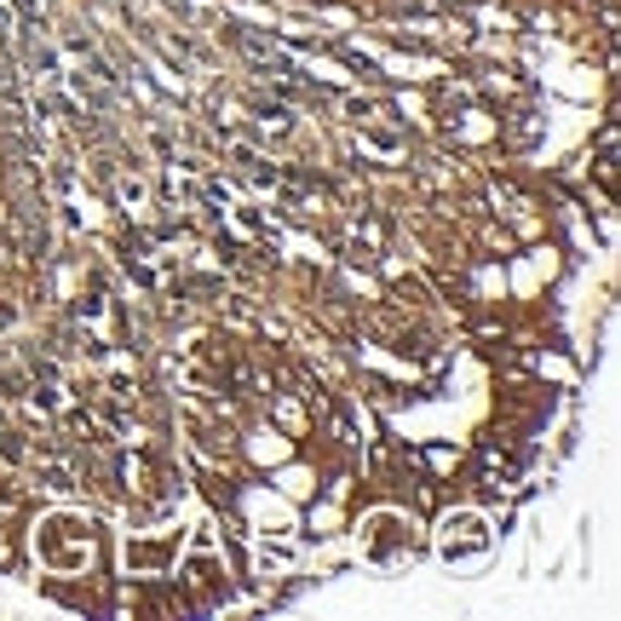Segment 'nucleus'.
I'll return each mask as SVG.
<instances>
[{"label":"nucleus","mask_w":621,"mask_h":621,"mask_svg":"<svg viewBox=\"0 0 621 621\" xmlns=\"http://www.w3.org/2000/svg\"><path fill=\"white\" fill-rule=\"evenodd\" d=\"M29 547L41 558L47 575H70V581H87L98 570V524L75 507H58V512H41L29 530Z\"/></svg>","instance_id":"f257e3e1"},{"label":"nucleus","mask_w":621,"mask_h":621,"mask_svg":"<svg viewBox=\"0 0 621 621\" xmlns=\"http://www.w3.org/2000/svg\"><path fill=\"white\" fill-rule=\"evenodd\" d=\"M351 530H357V558H363V564L397 570L403 558L420 552V524L403 507H374V512H363V524H351Z\"/></svg>","instance_id":"f03ea898"},{"label":"nucleus","mask_w":621,"mask_h":621,"mask_svg":"<svg viewBox=\"0 0 621 621\" xmlns=\"http://www.w3.org/2000/svg\"><path fill=\"white\" fill-rule=\"evenodd\" d=\"M432 547H437L444 564H477V558L495 552V530L477 507H449L432 530Z\"/></svg>","instance_id":"7ed1b4c3"},{"label":"nucleus","mask_w":621,"mask_h":621,"mask_svg":"<svg viewBox=\"0 0 621 621\" xmlns=\"http://www.w3.org/2000/svg\"><path fill=\"white\" fill-rule=\"evenodd\" d=\"M178 581L190 593V610H213L225 605V587H231V570H225V552H213V535H196L190 552L178 547Z\"/></svg>","instance_id":"20e7f679"},{"label":"nucleus","mask_w":621,"mask_h":621,"mask_svg":"<svg viewBox=\"0 0 621 621\" xmlns=\"http://www.w3.org/2000/svg\"><path fill=\"white\" fill-rule=\"evenodd\" d=\"M236 512H243V524L253 535H294L299 530V507L283 500L271 484H243L236 489Z\"/></svg>","instance_id":"39448f33"},{"label":"nucleus","mask_w":621,"mask_h":621,"mask_svg":"<svg viewBox=\"0 0 621 621\" xmlns=\"http://www.w3.org/2000/svg\"><path fill=\"white\" fill-rule=\"evenodd\" d=\"M178 541L173 530H133L127 541H122V564H127V575H138V581H162L167 570H173V558H178Z\"/></svg>","instance_id":"423d86ee"},{"label":"nucleus","mask_w":621,"mask_h":621,"mask_svg":"<svg viewBox=\"0 0 621 621\" xmlns=\"http://www.w3.org/2000/svg\"><path fill=\"white\" fill-rule=\"evenodd\" d=\"M236 455L248 460V467L265 477L271 467H283L288 455H299V437H288L283 426H271V420H259V426H248V432H236Z\"/></svg>","instance_id":"0eeeda50"},{"label":"nucleus","mask_w":621,"mask_h":621,"mask_svg":"<svg viewBox=\"0 0 621 621\" xmlns=\"http://www.w3.org/2000/svg\"><path fill=\"white\" fill-rule=\"evenodd\" d=\"M265 484H271L276 495H283V500H294V507H306V500H311L316 489H323V472H316L311 460L288 455L283 467H271V472H265Z\"/></svg>","instance_id":"6e6552de"},{"label":"nucleus","mask_w":621,"mask_h":621,"mask_svg":"<svg viewBox=\"0 0 621 621\" xmlns=\"http://www.w3.org/2000/svg\"><path fill=\"white\" fill-rule=\"evenodd\" d=\"M299 524H306L316 541H334V535H346V530H351V518H346V500H334V495L316 489L306 507H299Z\"/></svg>","instance_id":"1a4fd4ad"},{"label":"nucleus","mask_w":621,"mask_h":621,"mask_svg":"<svg viewBox=\"0 0 621 621\" xmlns=\"http://www.w3.org/2000/svg\"><path fill=\"white\" fill-rule=\"evenodd\" d=\"M489 138H500V115H489V110H460L455 145H489Z\"/></svg>","instance_id":"9d476101"},{"label":"nucleus","mask_w":621,"mask_h":621,"mask_svg":"<svg viewBox=\"0 0 621 621\" xmlns=\"http://www.w3.org/2000/svg\"><path fill=\"white\" fill-rule=\"evenodd\" d=\"M472 294H477V306H500V299H507V265H500V259H484L477 276H472Z\"/></svg>","instance_id":"9b49d317"},{"label":"nucleus","mask_w":621,"mask_h":621,"mask_svg":"<svg viewBox=\"0 0 621 621\" xmlns=\"http://www.w3.org/2000/svg\"><path fill=\"white\" fill-rule=\"evenodd\" d=\"M541 288H547V276H541L530 259H512L507 265V294H518V299H535Z\"/></svg>","instance_id":"f8f14e48"},{"label":"nucleus","mask_w":621,"mask_h":621,"mask_svg":"<svg viewBox=\"0 0 621 621\" xmlns=\"http://www.w3.org/2000/svg\"><path fill=\"white\" fill-rule=\"evenodd\" d=\"M271 426H283L288 437H306L311 420H306V409H299L294 397H271Z\"/></svg>","instance_id":"ddd939ff"},{"label":"nucleus","mask_w":621,"mask_h":621,"mask_svg":"<svg viewBox=\"0 0 621 621\" xmlns=\"http://www.w3.org/2000/svg\"><path fill=\"white\" fill-rule=\"evenodd\" d=\"M386 75H397V82H432L437 64H432V58H403V52H392V58H386Z\"/></svg>","instance_id":"4468645a"},{"label":"nucleus","mask_w":621,"mask_h":621,"mask_svg":"<svg viewBox=\"0 0 621 621\" xmlns=\"http://www.w3.org/2000/svg\"><path fill=\"white\" fill-rule=\"evenodd\" d=\"M524 259H530V265H535L541 276H547V283L558 276V265H564V259H558V248H552V243H535V248H524Z\"/></svg>","instance_id":"2eb2a0df"},{"label":"nucleus","mask_w":621,"mask_h":621,"mask_svg":"<svg viewBox=\"0 0 621 621\" xmlns=\"http://www.w3.org/2000/svg\"><path fill=\"white\" fill-rule=\"evenodd\" d=\"M535 369L552 374V380H570V363H564V357H535Z\"/></svg>","instance_id":"dca6fc26"},{"label":"nucleus","mask_w":621,"mask_h":621,"mask_svg":"<svg viewBox=\"0 0 621 621\" xmlns=\"http://www.w3.org/2000/svg\"><path fill=\"white\" fill-rule=\"evenodd\" d=\"M323 24H328V29H351V24H357V17H351L346 7H328V12H323Z\"/></svg>","instance_id":"f3484780"},{"label":"nucleus","mask_w":621,"mask_h":621,"mask_svg":"<svg viewBox=\"0 0 621 621\" xmlns=\"http://www.w3.org/2000/svg\"><path fill=\"white\" fill-rule=\"evenodd\" d=\"M403 110L414 115V122H426V98H420V92H403Z\"/></svg>","instance_id":"a211bd4d"},{"label":"nucleus","mask_w":621,"mask_h":621,"mask_svg":"<svg viewBox=\"0 0 621 621\" xmlns=\"http://www.w3.org/2000/svg\"><path fill=\"white\" fill-rule=\"evenodd\" d=\"M328 495L334 500H351V477H328Z\"/></svg>","instance_id":"6ab92c4d"},{"label":"nucleus","mask_w":621,"mask_h":621,"mask_svg":"<svg viewBox=\"0 0 621 621\" xmlns=\"http://www.w3.org/2000/svg\"><path fill=\"white\" fill-rule=\"evenodd\" d=\"M12 564V541H7V518H0V570Z\"/></svg>","instance_id":"aec40b11"},{"label":"nucleus","mask_w":621,"mask_h":621,"mask_svg":"<svg viewBox=\"0 0 621 621\" xmlns=\"http://www.w3.org/2000/svg\"><path fill=\"white\" fill-rule=\"evenodd\" d=\"M7 208H12V202H7V190H0V225H7V219H12Z\"/></svg>","instance_id":"412c9836"},{"label":"nucleus","mask_w":621,"mask_h":621,"mask_svg":"<svg viewBox=\"0 0 621 621\" xmlns=\"http://www.w3.org/2000/svg\"><path fill=\"white\" fill-rule=\"evenodd\" d=\"M0 167H7V162H0Z\"/></svg>","instance_id":"4be33fe9"}]
</instances>
